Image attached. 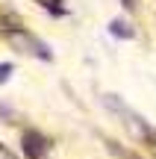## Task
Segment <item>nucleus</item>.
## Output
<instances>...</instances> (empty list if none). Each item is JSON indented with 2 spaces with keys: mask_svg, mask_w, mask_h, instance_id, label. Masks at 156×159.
<instances>
[{
  "mask_svg": "<svg viewBox=\"0 0 156 159\" xmlns=\"http://www.w3.org/2000/svg\"><path fill=\"white\" fill-rule=\"evenodd\" d=\"M47 150V142L44 136H38V133H24V153L29 159H41Z\"/></svg>",
  "mask_w": 156,
  "mask_h": 159,
  "instance_id": "nucleus-1",
  "label": "nucleus"
},
{
  "mask_svg": "<svg viewBox=\"0 0 156 159\" xmlns=\"http://www.w3.org/2000/svg\"><path fill=\"white\" fill-rule=\"evenodd\" d=\"M112 33H115V35H124V39H130V35H133V30H127V24H124V21H112Z\"/></svg>",
  "mask_w": 156,
  "mask_h": 159,
  "instance_id": "nucleus-2",
  "label": "nucleus"
},
{
  "mask_svg": "<svg viewBox=\"0 0 156 159\" xmlns=\"http://www.w3.org/2000/svg\"><path fill=\"white\" fill-rule=\"evenodd\" d=\"M9 74H12V65L3 62V65H0V83H6V80H9Z\"/></svg>",
  "mask_w": 156,
  "mask_h": 159,
  "instance_id": "nucleus-3",
  "label": "nucleus"
}]
</instances>
